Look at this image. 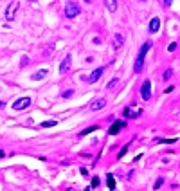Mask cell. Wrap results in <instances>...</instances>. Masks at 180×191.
Segmentation results:
<instances>
[{
    "label": "cell",
    "mask_w": 180,
    "mask_h": 191,
    "mask_svg": "<svg viewBox=\"0 0 180 191\" xmlns=\"http://www.w3.org/2000/svg\"><path fill=\"white\" fill-rule=\"evenodd\" d=\"M141 2H146V0H141Z\"/></svg>",
    "instance_id": "28"
},
{
    "label": "cell",
    "mask_w": 180,
    "mask_h": 191,
    "mask_svg": "<svg viewBox=\"0 0 180 191\" xmlns=\"http://www.w3.org/2000/svg\"><path fill=\"white\" fill-rule=\"evenodd\" d=\"M158 27H160V20H158V18H151V22H150V33H157Z\"/></svg>",
    "instance_id": "13"
},
{
    "label": "cell",
    "mask_w": 180,
    "mask_h": 191,
    "mask_svg": "<svg viewBox=\"0 0 180 191\" xmlns=\"http://www.w3.org/2000/svg\"><path fill=\"white\" fill-rule=\"evenodd\" d=\"M94 130H97V126H90V128H86V130H83V132H81V135H86V133L94 132Z\"/></svg>",
    "instance_id": "18"
},
{
    "label": "cell",
    "mask_w": 180,
    "mask_h": 191,
    "mask_svg": "<svg viewBox=\"0 0 180 191\" xmlns=\"http://www.w3.org/2000/svg\"><path fill=\"white\" fill-rule=\"evenodd\" d=\"M117 85H119V80H112V81H110V83H108V85H106V87L110 88V90H112V88H115V87H117Z\"/></svg>",
    "instance_id": "17"
},
{
    "label": "cell",
    "mask_w": 180,
    "mask_h": 191,
    "mask_svg": "<svg viewBox=\"0 0 180 191\" xmlns=\"http://www.w3.org/2000/svg\"><path fill=\"white\" fill-rule=\"evenodd\" d=\"M29 105H31V97H20L13 103V108L14 110H25Z\"/></svg>",
    "instance_id": "4"
},
{
    "label": "cell",
    "mask_w": 180,
    "mask_h": 191,
    "mask_svg": "<svg viewBox=\"0 0 180 191\" xmlns=\"http://www.w3.org/2000/svg\"><path fill=\"white\" fill-rule=\"evenodd\" d=\"M160 184H162V178H158V180H157V184H155V189H158V188H160Z\"/></svg>",
    "instance_id": "23"
},
{
    "label": "cell",
    "mask_w": 180,
    "mask_h": 191,
    "mask_svg": "<svg viewBox=\"0 0 180 191\" xmlns=\"http://www.w3.org/2000/svg\"><path fill=\"white\" fill-rule=\"evenodd\" d=\"M31 2H36V0H31Z\"/></svg>",
    "instance_id": "29"
},
{
    "label": "cell",
    "mask_w": 180,
    "mask_h": 191,
    "mask_svg": "<svg viewBox=\"0 0 180 191\" xmlns=\"http://www.w3.org/2000/svg\"><path fill=\"white\" fill-rule=\"evenodd\" d=\"M167 49H169V52L177 51V44H175V42H173V44H169V47H167Z\"/></svg>",
    "instance_id": "20"
},
{
    "label": "cell",
    "mask_w": 180,
    "mask_h": 191,
    "mask_svg": "<svg viewBox=\"0 0 180 191\" xmlns=\"http://www.w3.org/2000/svg\"><path fill=\"white\" fill-rule=\"evenodd\" d=\"M97 184H99V178H94V180H92V188H95Z\"/></svg>",
    "instance_id": "22"
},
{
    "label": "cell",
    "mask_w": 180,
    "mask_h": 191,
    "mask_svg": "<svg viewBox=\"0 0 180 191\" xmlns=\"http://www.w3.org/2000/svg\"><path fill=\"white\" fill-rule=\"evenodd\" d=\"M72 94H74V92H72V90H67V92H63V94H61V96H63V97H70Z\"/></svg>",
    "instance_id": "21"
},
{
    "label": "cell",
    "mask_w": 180,
    "mask_h": 191,
    "mask_svg": "<svg viewBox=\"0 0 180 191\" xmlns=\"http://www.w3.org/2000/svg\"><path fill=\"white\" fill-rule=\"evenodd\" d=\"M47 72H49L47 69H42V70H38V72H36V74H33V76H31V80H34V81H40V80H43V78L47 76Z\"/></svg>",
    "instance_id": "11"
},
{
    "label": "cell",
    "mask_w": 180,
    "mask_h": 191,
    "mask_svg": "<svg viewBox=\"0 0 180 191\" xmlns=\"http://www.w3.org/2000/svg\"><path fill=\"white\" fill-rule=\"evenodd\" d=\"M105 105H106V101L105 99H95V101H92L90 103V110H101V108H105Z\"/></svg>",
    "instance_id": "8"
},
{
    "label": "cell",
    "mask_w": 180,
    "mask_h": 191,
    "mask_svg": "<svg viewBox=\"0 0 180 191\" xmlns=\"http://www.w3.org/2000/svg\"><path fill=\"white\" fill-rule=\"evenodd\" d=\"M171 72L173 70H166V72L162 74V78H164V80H169V78H171Z\"/></svg>",
    "instance_id": "19"
},
{
    "label": "cell",
    "mask_w": 180,
    "mask_h": 191,
    "mask_svg": "<svg viewBox=\"0 0 180 191\" xmlns=\"http://www.w3.org/2000/svg\"><path fill=\"white\" fill-rule=\"evenodd\" d=\"M121 128H124V123H122V121H115L114 125H112V128L108 130V133H110V135H117V133L121 132Z\"/></svg>",
    "instance_id": "7"
},
{
    "label": "cell",
    "mask_w": 180,
    "mask_h": 191,
    "mask_svg": "<svg viewBox=\"0 0 180 191\" xmlns=\"http://www.w3.org/2000/svg\"><path fill=\"white\" fill-rule=\"evenodd\" d=\"M79 13H81V8H79L76 2H67L65 4V16L67 18H76Z\"/></svg>",
    "instance_id": "2"
},
{
    "label": "cell",
    "mask_w": 180,
    "mask_h": 191,
    "mask_svg": "<svg viewBox=\"0 0 180 191\" xmlns=\"http://www.w3.org/2000/svg\"><path fill=\"white\" fill-rule=\"evenodd\" d=\"M105 6L108 8L110 13H115L117 11V0H105Z\"/></svg>",
    "instance_id": "12"
},
{
    "label": "cell",
    "mask_w": 180,
    "mask_h": 191,
    "mask_svg": "<svg viewBox=\"0 0 180 191\" xmlns=\"http://www.w3.org/2000/svg\"><path fill=\"white\" fill-rule=\"evenodd\" d=\"M85 2H86V4H90V2H92V0H85Z\"/></svg>",
    "instance_id": "26"
},
{
    "label": "cell",
    "mask_w": 180,
    "mask_h": 191,
    "mask_svg": "<svg viewBox=\"0 0 180 191\" xmlns=\"http://www.w3.org/2000/svg\"><path fill=\"white\" fill-rule=\"evenodd\" d=\"M18 8H20V2H18V0H13V2L7 6V9H6V18L7 20H13L14 13H16V9Z\"/></svg>",
    "instance_id": "3"
},
{
    "label": "cell",
    "mask_w": 180,
    "mask_h": 191,
    "mask_svg": "<svg viewBox=\"0 0 180 191\" xmlns=\"http://www.w3.org/2000/svg\"><path fill=\"white\" fill-rule=\"evenodd\" d=\"M4 157H6V153H4V152L0 150V159H4Z\"/></svg>",
    "instance_id": "24"
},
{
    "label": "cell",
    "mask_w": 180,
    "mask_h": 191,
    "mask_svg": "<svg viewBox=\"0 0 180 191\" xmlns=\"http://www.w3.org/2000/svg\"><path fill=\"white\" fill-rule=\"evenodd\" d=\"M70 56H67V58L63 59V61H61V65H59V72H69V69H70Z\"/></svg>",
    "instance_id": "9"
},
{
    "label": "cell",
    "mask_w": 180,
    "mask_h": 191,
    "mask_svg": "<svg viewBox=\"0 0 180 191\" xmlns=\"http://www.w3.org/2000/svg\"><path fill=\"white\" fill-rule=\"evenodd\" d=\"M58 123L54 121V119H50V121H43L42 123V128H52V126H56Z\"/></svg>",
    "instance_id": "16"
},
{
    "label": "cell",
    "mask_w": 180,
    "mask_h": 191,
    "mask_svg": "<svg viewBox=\"0 0 180 191\" xmlns=\"http://www.w3.org/2000/svg\"><path fill=\"white\" fill-rule=\"evenodd\" d=\"M124 116L130 119H137L141 116V110H133V108H124Z\"/></svg>",
    "instance_id": "10"
},
{
    "label": "cell",
    "mask_w": 180,
    "mask_h": 191,
    "mask_svg": "<svg viewBox=\"0 0 180 191\" xmlns=\"http://www.w3.org/2000/svg\"><path fill=\"white\" fill-rule=\"evenodd\" d=\"M151 49V42H144L142 47H141V51H139V56L135 59V65H133V70L135 72H141L142 70V65H144V56H146V52Z\"/></svg>",
    "instance_id": "1"
},
{
    "label": "cell",
    "mask_w": 180,
    "mask_h": 191,
    "mask_svg": "<svg viewBox=\"0 0 180 191\" xmlns=\"http://www.w3.org/2000/svg\"><path fill=\"white\" fill-rule=\"evenodd\" d=\"M166 4H167V6H169V4H171V0H164Z\"/></svg>",
    "instance_id": "25"
},
{
    "label": "cell",
    "mask_w": 180,
    "mask_h": 191,
    "mask_svg": "<svg viewBox=\"0 0 180 191\" xmlns=\"http://www.w3.org/2000/svg\"><path fill=\"white\" fill-rule=\"evenodd\" d=\"M106 186H108V189H115V180H114L112 173H108V177H106Z\"/></svg>",
    "instance_id": "14"
},
{
    "label": "cell",
    "mask_w": 180,
    "mask_h": 191,
    "mask_svg": "<svg viewBox=\"0 0 180 191\" xmlns=\"http://www.w3.org/2000/svg\"><path fill=\"white\" fill-rule=\"evenodd\" d=\"M141 96H142V99H151V81H144L142 87H141Z\"/></svg>",
    "instance_id": "5"
},
{
    "label": "cell",
    "mask_w": 180,
    "mask_h": 191,
    "mask_svg": "<svg viewBox=\"0 0 180 191\" xmlns=\"http://www.w3.org/2000/svg\"><path fill=\"white\" fill-rule=\"evenodd\" d=\"M0 106H4V103H2V101H0Z\"/></svg>",
    "instance_id": "27"
},
{
    "label": "cell",
    "mask_w": 180,
    "mask_h": 191,
    "mask_svg": "<svg viewBox=\"0 0 180 191\" xmlns=\"http://www.w3.org/2000/svg\"><path fill=\"white\" fill-rule=\"evenodd\" d=\"M122 42H124V38H122V34H115V44H114V47L115 49H121V45H122Z\"/></svg>",
    "instance_id": "15"
},
{
    "label": "cell",
    "mask_w": 180,
    "mask_h": 191,
    "mask_svg": "<svg viewBox=\"0 0 180 191\" xmlns=\"http://www.w3.org/2000/svg\"><path fill=\"white\" fill-rule=\"evenodd\" d=\"M103 72H105V69H103V67H101V69H95V70H94L88 78H86V81H88V83H95V81L103 76Z\"/></svg>",
    "instance_id": "6"
}]
</instances>
